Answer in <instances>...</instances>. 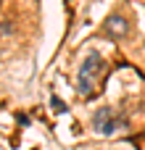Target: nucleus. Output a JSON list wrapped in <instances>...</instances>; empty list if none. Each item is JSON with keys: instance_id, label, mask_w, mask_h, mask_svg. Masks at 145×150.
<instances>
[{"instance_id": "7ed1b4c3", "label": "nucleus", "mask_w": 145, "mask_h": 150, "mask_svg": "<svg viewBox=\"0 0 145 150\" xmlns=\"http://www.w3.org/2000/svg\"><path fill=\"white\" fill-rule=\"evenodd\" d=\"M103 32H106L108 37H114V40H122V37L129 32V26H127V18H124V16H119V13L108 16V18H106V24H103Z\"/></svg>"}, {"instance_id": "f257e3e1", "label": "nucleus", "mask_w": 145, "mask_h": 150, "mask_svg": "<svg viewBox=\"0 0 145 150\" xmlns=\"http://www.w3.org/2000/svg\"><path fill=\"white\" fill-rule=\"evenodd\" d=\"M100 69H103V58H100V53H87V58H85V63H82V69H79V82H77V90H79V95H90L92 92V79L100 74Z\"/></svg>"}, {"instance_id": "20e7f679", "label": "nucleus", "mask_w": 145, "mask_h": 150, "mask_svg": "<svg viewBox=\"0 0 145 150\" xmlns=\"http://www.w3.org/2000/svg\"><path fill=\"white\" fill-rule=\"evenodd\" d=\"M53 108H55V111H61V113H63V111H66V105H63V103H61V100H58V98H53Z\"/></svg>"}, {"instance_id": "f03ea898", "label": "nucleus", "mask_w": 145, "mask_h": 150, "mask_svg": "<svg viewBox=\"0 0 145 150\" xmlns=\"http://www.w3.org/2000/svg\"><path fill=\"white\" fill-rule=\"evenodd\" d=\"M92 127H95V132H100V134H114L116 129L124 127V121H122L119 116H114L111 108H100V111L95 113V119H92Z\"/></svg>"}]
</instances>
